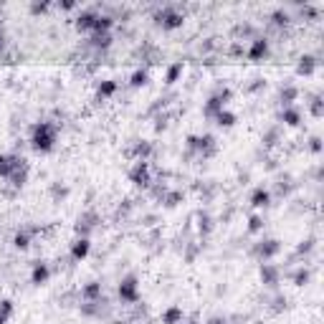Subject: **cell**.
Returning a JSON list of instances; mask_svg holds the SVG:
<instances>
[{"instance_id": "obj_6", "label": "cell", "mask_w": 324, "mask_h": 324, "mask_svg": "<svg viewBox=\"0 0 324 324\" xmlns=\"http://www.w3.org/2000/svg\"><path fill=\"white\" fill-rule=\"evenodd\" d=\"M86 253H89V241L86 238L74 241V246H71V259L74 261H81V259H86Z\"/></svg>"}, {"instance_id": "obj_5", "label": "cell", "mask_w": 324, "mask_h": 324, "mask_svg": "<svg viewBox=\"0 0 324 324\" xmlns=\"http://www.w3.org/2000/svg\"><path fill=\"white\" fill-rule=\"evenodd\" d=\"M119 296L124 301H137V278L135 276H127L119 284Z\"/></svg>"}, {"instance_id": "obj_19", "label": "cell", "mask_w": 324, "mask_h": 324, "mask_svg": "<svg viewBox=\"0 0 324 324\" xmlns=\"http://www.w3.org/2000/svg\"><path fill=\"white\" fill-rule=\"evenodd\" d=\"M314 59L311 56H307V59H301V63H299V74H311V69H314Z\"/></svg>"}, {"instance_id": "obj_23", "label": "cell", "mask_w": 324, "mask_h": 324, "mask_svg": "<svg viewBox=\"0 0 324 324\" xmlns=\"http://www.w3.org/2000/svg\"><path fill=\"white\" fill-rule=\"evenodd\" d=\"M210 324H226V319H220V317H213V319H210Z\"/></svg>"}, {"instance_id": "obj_2", "label": "cell", "mask_w": 324, "mask_h": 324, "mask_svg": "<svg viewBox=\"0 0 324 324\" xmlns=\"http://www.w3.org/2000/svg\"><path fill=\"white\" fill-rule=\"evenodd\" d=\"M190 147L203 152V157H208V154L216 152V139L210 135H203V137H190Z\"/></svg>"}, {"instance_id": "obj_22", "label": "cell", "mask_w": 324, "mask_h": 324, "mask_svg": "<svg viewBox=\"0 0 324 324\" xmlns=\"http://www.w3.org/2000/svg\"><path fill=\"white\" fill-rule=\"evenodd\" d=\"M261 226H263V223H261V218H259V216H253V218H251V226H248V228H251V231H259Z\"/></svg>"}, {"instance_id": "obj_17", "label": "cell", "mask_w": 324, "mask_h": 324, "mask_svg": "<svg viewBox=\"0 0 324 324\" xmlns=\"http://www.w3.org/2000/svg\"><path fill=\"white\" fill-rule=\"evenodd\" d=\"M132 86H142V84H147V71L144 69H139V71H135L132 74V81H129Z\"/></svg>"}, {"instance_id": "obj_13", "label": "cell", "mask_w": 324, "mask_h": 324, "mask_svg": "<svg viewBox=\"0 0 324 324\" xmlns=\"http://www.w3.org/2000/svg\"><path fill=\"white\" fill-rule=\"evenodd\" d=\"M48 278V266L46 263H36V269H33V284H43Z\"/></svg>"}, {"instance_id": "obj_10", "label": "cell", "mask_w": 324, "mask_h": 324, "mask_svg": "<svg viewBox=\"0 0 324 324\" xmlns=\"http://www.w3.org/2000/svg\"><path fill=\"white\" fill-rule=\"evenodd\" d=\"M162 322L165 324H183V309L180 307H170L162 314Z\"/></svg>"}, {"instance_id": "obj_3", "label": "cell", "mask_w": 324, "mask_h": 324, "mask_svg": "<svg viewBox=\"0 0 324 324\" xmlns=\"http://www.w3.org/2000/svg\"><path fill=\"white\" fill-rule=\"evenodd\" d=\"M157 23L162 28H177V26L183 23V15L175 13V8H165V10H160V13H157Z\"/></svg>"}, {"instance_id": "obj_8", "label": "cell", "mask_w": 324, "mask_h": 324, "mask_svg": "<svg viewBox=\"0 0 324 324\" xmlns=\"http://www.w3.org/2000/svg\"><path fill=\"white\" fill-rule=\"evenodd\" d=\"M269 200H271L269 190L256 187V190H253V195H251V205H253V208H263V205H269Z\"/></svg>"}, {"instance_id": "obj_21", "label": "cell", "mask_w": 324, "mask_h": 324, "mask_svg": "<svg viewBox=\"0 0 324 324\" xmlns=\"http://www.w3.org/2000/svg\"><path fill=\"white\" fill-rule=\"evenodd\" d=\"M183 71V66L180 63H177V66H172V69H170V74H167V84H172L175 79H177V74H180Z\"/></svg>"}, {"instance_id": "obj_18", "label": "cell", "mask_w": 324, "mask_h": 324, "mask_svg": "<svg viewBox=\"0 0 324 324\" xmlns=\"http://www.w3.org/2000/svg\"><path fill=\"white\" fill-rule=\"evenodd\" d=\"M15 246H18V248H28V246H31V233L28 231H20L18 236H15Z\"/></svg>"}, {"instance_id": "obj_1", "label": "cell", "mask_w": 324, "mask_h": 324, "mask_svg": "<svg viewBox=\"0 0 324 324\" xmlns=\"http://www.w3.org/2000/svg\"><path fill=\"white\" fill-rule=\"evenodd\" d=\"M56 124H51V122H38L36 127H33V135H31V144H33V150H38V152H48L53 150V144H56Z\"/></svg>"}, {"instance_id": "obj_15", "label": "cell", "mask_w": 324, "mask_h": 324, "mask_svg": "<svg viewBox=\"0 0 324 324\" xmlns=\"http://www.w3.org/2000/svg\"><path fill=\"white\" fill-rule=\"evenodd\" d=\"M216 119H218L220 127H231L233 122H236V117H233L231 111H220V114H216Z\"/></svg>"}, {"instance_id": "obj_12", "label": "cell", "mask_w": 324, "mask_h": 324, "mask_svg": "<svg viewBox=\"0 0 324 324\" xmlns=\"http://www.w3.org/2000/svg\"><path fill=\"white\" fill-rule=\"evenodd\" d=\"M94 23H96V13H81L79 20H76V26L81 31H94Z\"/></svg>"}, {"instance_id": "obj_14", "label": "cell", "mask_w": 324, "mask_h": 324, "mask_svg": "<svg viewBox=\"0 0 324 324\" xmlns=\"http://www.w3.org/2000/svg\"><path fill=\"white\" fill-rule=\"evenodd\" d=\"M278 251V241H263L261 246H259V253L263 256V259H269V256H274Z\"/></svg>"}, {"instance_id": "obj_11", "label": "cell", "mask_w": 324, "mask_h": 324, "mask_svg": "<svg viewBox=\"0 0 324 324\" xmlns=\"http://www.w3.org/2000/svg\"><path fill=\"white\" fill-rule=\"evenodd\" d=\"M84 299L89 301V304H94V301H99L102 299V286H99L96 281H92L86 289H84Z\"/></svg>"}, {"instance_id": "obj_7", "label": "cell", "mask_w": 324, "mask_h": 324, "mask_svg": "<svg viewBox=\"0 0 324 324\" xmlns=\"http://www.w3.org/2000/svg\"><path fill=\"white\" fill-rule=\"evenodd\" d=\"M266 51H269V41H266V38H256L251 51H248V59L256 61V59H261V56H266Z\"/></svg>"}, {"instance_id": "obj_24", "label": "cell", "mask_w": 324, "mask_h": 324, "mask_svg": "<svg viewBox=\"0 0 324 324\" xmlns=\"http://www.w3.org/2000/svg\"><path fill=\"white\" fill-rule=\"evenodd\" d=\"M190 324H195V322H190Z\"/></svg>"}, {"instance_id": "obj_9", "label": "cell", "mask_w": 324, "mask_h": 324, "mask_svg": "<svg viewBox=\"0 0 324 324\" xmlns=\"http://www.w3.org/2000/svg\"><path fill=\"white\" fill-rule=\"evenodd\" d=\"M261 278H263V284L276 286V281H278V271L274 269L271 263H263V266H261Z\"/></svg>"}, {"instance_id": "obj_20", "label": "cell", "mask_w": 324, "mask_h": 324, "mask_svg": "<svg viewBox=\"0 0 324 324\" xmlns=\"http://www.w3.org/2000/svg\"><path fill=\"white\" fill-rule=\"evenodd\" d=\"M114 89H117V84H114V81H107V84L99 86V96H109L111 92H114Z\"/></svg>"}, {"instance_id": "obj_16", "label": "cell", "mask_w": 324, "mask_h": 324, "mask_svg": "<svg viewBox=\"0 0 324 324\" xmlns=\"http://www.w3.org/2000/svg\"><path fill=\"white\" fill-rule=\"evenodd\" d=\"M281 119L286 122V124H299V111H294V109H284V114H281Z\"/></svg>"}, {"instance_id": "obj_4", "label": "cell", "mask_w": 324, "mask_h": 324, "mask_svg": "<svg viewBox=\"0 0 324 324\" xmlns=\"http://www.w3.org/2000/svg\"><path fill=\"white\" fill-rule=\"evenodd\" d=\"M129 177H132V183H135V185H150V167H147V162L139 160L135 167H132Z\"/></svg>"}]
</instances>
